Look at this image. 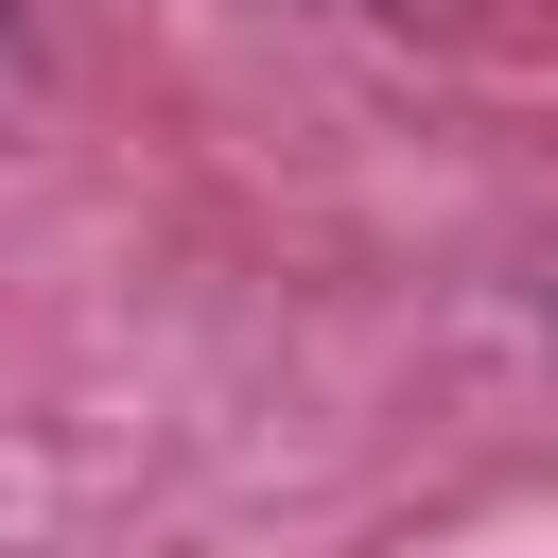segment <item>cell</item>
I'll list each match as a JSON object with an SVG mask.
<instances>
[{
	"label": "cell",
	"instance_id": "1",
	"mask_svg": "<svg viewBox=\"0 0 558 558\" xmlns=\"http://www.w3.org/2000/svg\"><path fill=\"white\" fill-rule=\"evenodd\" d=\"M0 87H17V0H0Z\"/></svg>",
	"mask_w": 558,
	"mask_h": 558
}]
</instances>
